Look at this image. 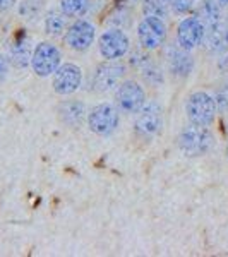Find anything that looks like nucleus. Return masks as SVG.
Returning <instances> with one entry per match:
<instances>
[{"label": "nucleus", "instance_id": "obj_1", "mask_svg": "<svg viewBox=\"0 0 228 257\" xmlns=\"http://www.w3.org/2000/svg\"><path fill=\"white\" fill-rule=\"evenodd\" d=\"M211 146H213V134L208 127L189 122V125L182 128L179 136V148L185 156H190V158L202 156L209 151Z\"/></svg>", "mask_w": 228, "mask_h": 257}, {"label": "nucleus", "instance_id": "obj_2", "mask_svg": "<svg viewBox=\"0 0 228 257\" xmlns=\"http://www.w3.org/2000/svg\"><path fill=\"white\" fill-rule=\"evenodd\" d=\"M216 101L206 91H196L192 93L185 103V113L190 123H196V125L209 127L214 122L216 117Z\"/></svg>", "mask_w": 228, "mask_h": 257}, {"label": "nucleus", "instance_id": "obj_3", "mask_svg": "<svg viewBox=\"0 0 228 257\" xmlns=\"http://www.w3.org/2000/svg\"><path fill=\"white\" fill-rule=\"evenodd\" d=\"M62 64V53L60 50L50 41H41L33 48L31 55V69L36 76L40 77H50L53 76L57 69Z\"/></svg>", "mask_w": 228, "mask_h": 257}, {"label": "nucleus", "instance_id": "obj_4", "mask_svg": "<svg viewBox=\"0 0 228 257\" xmlns=\"http://www.w3.org/2000/svg\"><path fill=\"white\" fill-rule=\"evenodd\" d=\"M119 108L110 103H101L88 113V125L91 132L101 138L113 134L119 127Z\"/></svg>", "mask_w": 228, "mask_h": 257}, {"label": "nucleus", "instance_id": "obj_5", "mask_svg": "<svg viewBox=\"0 0 228 257\" xmlns=\"http://www.w3.org/2000/svg\"><path fill=\"white\" fill-rule=\"evenodd\" d=\"M126 76V65L119 60H106L99 64L93 76V89L98 93H110L117 89Z\"/></svg>", "mask_w": 228, "mask_h": 257}, {"label": "nucleus", "instance_id": "obj_6", "mask_svg": "<svg viewBox=\"0 0 228 257\" xmlns=\"http://www.w3.org/2000/svg\"><path fill=\"white\" fill-rule=\"evenodd\" d=\"M167 38V24L165 19L155 16H144L138 24V40L144 50H156L165 43Z\"/></svg>", "mask_w": 228, "mask_h": 257}, {"label": "nucleus", "instance_id": "obj_7", "mask_svg": "<svg viewBox=\"0 0 228 257\" xmlns=\"http://www.w3.org/2000/svg\"><path fill=\"white\" fill-rule=\"evenodd\" d=\"M131 48L127 35L119 28L105 31L98 40V50L105 60H120Z\"/></svg>", "mask_w": 228, "mask_h": 257}, {"label": "nucleus", "instance_id": "obj_8", "mask_svg": "<svg viewBox=\"0 0 228 257\" xmlns=\"http://www.w3.org/2000/svg\"><path fill=\"white\" fill-rule=\"evenodd\" d=\"M161 125H163L161 106L155 101H146L136 117V132L144 139L155 138L161 131Z\"/></svg>", "mask_w": 228, "mask_h": 257}, {"label": "nucleus", "instance_id": "obj_9", "mask_svg": "<svg viewBox=\"0 0 228 257\" xmlns=\"http://www.w3.org/2000/svg\"><path fill=\"white\" fill-rule=\"evenodd\" d=\"M146 103V91L136 81L120 82L117 88V108L124 113H138Z\"/></svg>", "mask_w": 228, "mask_h": 257}, {"label": "nucleus", "instance_id": "obj_10", "mask_svg": "<svg viewBox=\"0 0 228 257\" xmlns=\"http://www.w3.org/2000/svg\"><path fill=\"white\" fill-rule=\"evenodd\" d=\"M82 84V70L76 64H60V67L53 72L52 86L53 91L60 96L74 94Z\"/></svg>", "mask_w": 228, "mask_h": 257}, {"label": "nucleus", "instance_id": "obj_11", "mask_svg": "<svg viewBox=\"0 0 228 257\" xmlns=\"http://www.w3.org/2000/svg\"><path fill=\"white\" fill-rule=\"evenodd\" d=\"M96 38V30L86 19H76L65 30V43L74 52H86Z\"/></svg>", "mask_w": 228, "mask_h": 257}, {"label": "nucleus", "instance_id": "obj_12", "mask_svg": "<svg viewBox=\"0 0 228 257\" xmlns=\"http://www.w3.org/2000/svg\"><path fill=\"white\" fill-rule=\"evenodd\" d=\"M206 28L201 23L197 16H189V18L182 19L179 28H177V45L184 50H194L197 45L202 43L204 40Z\"/></svg>", "mask_w": 228, "mask_h": 257}, {"label": "nucleus", "instance_id": "obj_13", "mask_svg": "<svg viewBox=\"0 0 228 257\" xmlns=\"http://www.w3.org/2000/svg\"><path fill=\"white\" fill-rule=\"evenodd\" d=\"M168 67L173 76L187 77L194 69V59L189 53V50H184L179 45H172L167 50Z\"/></svg>", "mask_w": 228, "mask_h": 257}, {"label": "nucleus", "instance_id": "obj_14", "mask_svg": "<svg viewBox=\"0 0 228 257\" xmlns=\"http://www.w3.org/2000/svg\"><path fill=\"white\" fill-rule=\"evenodd\" d=\"M206 48L211 53H218L228 48V23L226 21H219L218 24H214L213 28L206 30L204 33V40Z\"/></svg>", "mask_w": 228, "mask_h": 257}, {"label": "nucleus", "instance_id": "obj_15", "mask_svg": "<svg viewBox=\"0 0 228 257\" xmlns=\"http://www.w3.org/2000/svg\"><path fill=\"white\" fill-rule=\"evenodd\" d=\"M132 64L138 67L141 72V76L144 77L148 82L151 84H158V82H163V76H161V70L155 62L151 60V57L144 55V53H134V57L131 59Z\"/></svg>", "mask_w": 228, "mask_h": 257}, {"label": "nucleus", "instance_id": "obj_16", "mask_svg": "<svg viewBox=\"0 0 228 257\" xmlns=\"http://www.w3.org/2000/svg\"><path fill=\"white\" fill-rule=\"evenodd\" d=\"M31 55H33L31 40L28 36H21L11 47V62L19 69H24L31 64Z\"/></svg>", "mask_w": 228, "mask_h": 257}, {"label": "nucleus", "instance_id": "obj_17", "mask_svg": "<svg viewBox=\"0 0 228 257\" xmlns=\"http://www.w3.org/2000/svg\"><path fill=\"white\" fill-rule=\"evenodd\" d=\"M197 18L201 19L206 30H209L223 19V7L219 6L218 0H202Z\"/></svg>", "mask_w": 228, "mask_h": 257}, {"label": "nucleus", "instance_id": "obj_18", "mask_svg": "<svg viewBox=\"0 0 228 257\" xmlns=\"http://www.w3.org/2000/svg\"><path fill=\"white\" fill-rule=\"evenodd\" d=\"M60 117L69 125H79L86 117V108L79 101H65L60 106Z\"/></svg>", "mask_w": 228, "mask_h": 257}, {"label": "nucleus", "instance_id": "obj_19", "mask_svg": "<svg viewBox=\"0 0 228 257\" xmlns=\"http://www.w3.org/2000/svg\"><path fill=\"white\" fill-rule=\"evenodd\" d=\"M65 14L60 9H52L45 16V33L48 36H60L65 31Z\"/></svg>", "mask_w": 228, "mask_h": 257}, {"label": "nucleus", "instance_id": "obj_20", "mask_svg": "<svg viewBox=\"0 0 228 257\" xmlns=\"http://www.w3.org/2000/svg\"><path fill=\"white\" fill-rule=\"evenodd\" d=\"M89 9V0H60V11L65 18H82Z\"/></svg>", "mask_w": 228, "mask_h": 257}, {"label": "nucleus", "instance_id": "obj_21", "mask_svg": "<svg viewBox=\"0 0 228 257\" xmlns=\"http://www.w3.org/2000/svg\"><path fill=\"white\" fill-rule=\"evenodd\" d=\"M143 11L146 16L165 19L170 12V0H144Z\"/></svg>", "mask_w": 228, "mask_h": 257}, {"label": "nucleus", "instance_id": "obj_22", "mask_svg": "<svg viewBox=\"0 0 228 257\" xmlns=\"http://www.w3.org/2000/svg\"><path fill=\"white\" fill-rule=\"evenodd\" d=\"M41 11V0H23L21 2V16H24L26 19H33L35 16H38Z\"/></svg>", "mask_w": 228, "mask_h": 257}, {"label": "nucleus", "instance_id": "obj_23", "mask_svg": "<svg viewBox=\"0 0 228 257\" xmlns=\"http://www.w3.org/2000/svg\"><path fill=\"white\" fill-rule=\"evenodd\" d=\"M214 101H216V106L221 111L228 113V84L221 86L218 91H216V96H214Z\"/></svg>", "mask_w": 228, "mask_h": 257}, {"label": "nucleus", "instance_id": "obj_24", "mask_svg": "<svg viewBox=\"0 0 228 257\" xmlns=\"http://www.w3.org/2000/svg\"><path fill=\"white\" fill-rule=\"evenodd\" d=\"M196 0H170V7L177 12V14H185L194 7Z\"/></svg>", "mask_w": 228, "mask_h": 257}, {"label": "nucleus", "instance_id": "obj_25", "mask_svg": "<svg viewBox=\"0 0 228 257\" xmlns=\"http://www.w3.org/2000/svg\"><path fill=\"white\" fill-rule=\"evenodd\" d=\"M7 76H9V60H7V57L0 52V82L6 81Z\"/></svg>", "mask_w": 228, "mask_h": 257}, {"label": "nucleus", "instance_id": "obj_26", "mask_svg": "<svg viewBox=\"0 0 228 257\" xmlns=\"http://www.w3.org/2000/svg\"><path fill=\"white\" fill-rule=\"evenodd\" d=\"M19 0H0V12H7L18 4Z\"/></svg>", "mask_w": 228, "mask_h": 257}, {"label": "nucleus", "instance_id": "obj_27", "mask_svg": "<svg viewBox=\"0 0 228 257\" xmlns=\"http://www.w3.org/2000/svg\"><path fill=\"white\" fill-rule=\"evenodd\" d=\"M218 67H219V70H221V72L228 74V53H226V55H223V59H219Z\"/></svg>", "mask_w": 228, "mask_h": 257}, {"label": "nucleus", "instance_id": "obj_28", "mask_svg": "<svg viewBox=\"0 0 228 257\" xmlns=\"http://www.w3.org/2000/svg\"><path fill=\"white\" fill-rule=\"evenodd\" d=\"M219 2V6L221 7H228V0H218Z\"/></svg>", "mask_w": 228, "mask_h": 257}, {"label": "nucleus", "instance_id": "obj_29", "mask_svg": "<svg viewBox=\"0 0 228 257\" xmlns=\"http://www.w3.org/2000/svg\"><path fill=\"white\" fill-rule=\"evenodd\" d=\"M226 158H228V146H226Z\"/></svg>", "mask_w": 228, "mask_h": 257}]
</instances>
